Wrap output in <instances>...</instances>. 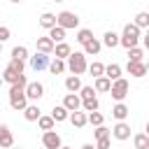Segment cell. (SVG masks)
<instances>
[{
    "mask_svg": "<svg viewBox=\"0 0 149 149\" xmlns=\"http://www.w3.org/2000/svg\"><path fill=\"white\" fill-rule=\"evenodd\" d=\"M54 123H56V121H54L51 116H42V114H40V119H37V126H40L42 130H54Z\"/></svg>",
    "mask_w": 149,
    "mask_h": 149,
    "instance_id": "30",
    "label": "cell"
},
{
    "mask_svg": "<svg viewBox=\"0 0 149 149\" xmlns=\"http://www.w3.org/2000/svg\"><path fill=\"white\" fill-rule=\"evenodd\" d=\"M42 144H44L47 149H58V147H61V135H58L56 130H44V133H42Z\"/></svg>",
    "mask_w": 149,
    "mask_h": 149,
    "instance_id": "9",
    "label": "cell"
},
{
    "mask_svg": "<svg viewBox=\"0 0 149 149\" xmlns=\"http://www.w3.org/2000/svg\"><path fill=\"white\" fill-rule=\"evenodd\" d=\"M5 40H9V28L0 26V42H5Z\"/></svg>",
    "mask_w": 149,
    "mask_h": 149,
    "instance_id": "40",
    "label": "cell"
},
{
    "mask_svg": "<svg viewBox=\"0 0 149 149\" xmlns=\"http://www.w3.org/2000/svg\"><path fill=\"white\" fill-rule=\"evenodd\" d=\"M56 26H61V28H65V30H70V28H77L79 26V16L74 14V12H61L58 16H56Z\"/></svg>",
    "mask_w": 149,
    "mask_h": 149,
    "instance_id": "6",
    "label": "cell"
},
{
    "mask_svg": "<svg viewBox=\"0 0 149 149\" xmlns=\"http://www.w3.org/2000/svg\"><path fill=\"white\" fill-rule=\"evenodd\" d=\"M12 58L26 61V58H28V49H26V47H14V49H12Z\"/></svg>",
    "mask_w": 149,
    "mask_h": 149,
    "instance_id": "34",
    "label": "cell"
},
{
    "mask_svg": "<svg viewBox=\"0 0 149 149\" xmlns=\"http://www.w3.org/2000/svg\"><path fill=\"white\" fill-rule=\"evenodd\" d=\"M23 93H26L28 100H40V98L44 95V86H42L40 81H28L26 88H23Z\"/></svg>",
    "mask_w": 149,
    "mask_h": 149,
    "instance_id": "7",
    "label": "cell"
},
{
    "mask_svg": "<svg viewBox=\"0 0 149 149\" xmlns=\"http://www.w3.org/2000/svg\"><path fill=\"white\" fill-rule=\"evenodd\" d=\"M14 144V137H12V130L7 126H0V147L2 149H9Z\"/></svg>",
    "mask_w": 149,
    "mask_h": 149,
    "instance_id": "13",
    "label": "cell"
},
{
    "mask_svg": "<svg viewBox=\"0 0 149 149\" xmlns=\"http://www.w3.org/2000/svg\"><path fill=\"white\" fill-rule=\"evenodd\" d=\"M126 70H128L133 77H144V74H147V65H144L142 61H128Z\"/></svg>",
    "mask_w": 149,
    "mask_h": 149,
    "instance_id": "11",
    "label": "cell"
},
{
    "mask_svg": "<svg viewBox=\"0 0 149 149\" xmlns=\"http://www.w3.org/2000/svg\"><path fill=\"white\" fill-rule=\"evenodd\" d=\"M135 26L142 30V28H147L149 26V12H140L137 16H135Z\"/></svg>",
    "mask_w": 149,
    "mask_h": 149,
    "instance_id": "31",
    "label": "cell"
},
{
    "mask_svg": "<svg viewBox=\"0 0 149 149\" xmlns=\"http://www.w3.org/2000/svg\"><path fill=\"white\" fill-rule=\"evenodd\" d=\"M81 149H95V147H93V144H84Z\"/></svg>",
    "mask_w": 149,
    "mask_h": 149,
    "instance_id": "41",
    "label": "cell"
},
{
    "mask_svg": "<svg viewBox=\"0 0 149 149\" xmlns=\"http://www.w3.org/2000/svg\"><path fill=\"white\" fill-rule=\"evenodd\" d=\"M0 51H2V42H0Z\"/></svg>",
    "mask_w": 149,
    "mask_h": 149,
    "instance_id": "45",
    "label": "cell"
},
{
    "mask_svg": "<svg viewBox=\"0 0 149 149\" xmlns=\"http://www.w3.org/2000/svg\"><path fill=\"white\" fill-rule=\"evenodd\" d=\"M100 49H102V44H100L95 37H91V40L84 44V56H95V54H100Z\"/></svg>",
    "mask_w": 149,
    "mask_h": 149,
    "instance_id": "14",
    "label": "cell"
},
{
    "mask_svg": "<svg viewBox=\"0 0 149 149\" xmlns=\"http://www.w3.org/2000/svg\"><path fill=\"white\" fill-rule=\"evenodd\" d=\"M81 107H84V112H95V109H98V98H86V100H81Z\"/></svg>",
    "mask_w": 149,
    "mask_h": 149,
    "instance_id": "33",
    "label": "cell"
},
{
    "mask_svg": "<svg viewBox=\"0 0 149 149\" xmlns=\"http://www.w3.org/2000/svg\"><path fill=\"white\" fill-rule=\"evenodd\" d=\"M116 102H123V98L128 95V81L123 79V77H119V79H114L112 81V86H109V91H107Z\"/></svg>",
    "mask_w": 149,
    "mask_h": 149,
    "instance_id": "5",
    "label": "cell"
},
{
    "mask_svg": "<svg viewBox=\"0 0 149 149\" xmlns=\"http://www.w3.org/2000/svg\"><path fill=\"white\" fill-rule=\"evenodd\" d=\"M142 56H144V51L140 47H130L128 49V61H142Z\"/></svg>",
    "mask_w": 149,
    "mask_h": 149,
    "instance_id": "35",
    "label": "cell"
},
{
    "mask_svg": "<svg viewBox=\"0 0 149 149\" xmlns=\"http://www.w3.org/2000/svg\"><path fill=\"white\" fill-rule=\"evenodd\" d=\"M128 112H130V109H128L123 102H116V105L112 107V116H114V119H119V121H123V119L128 116Z\"/></svg>",
    "mask_w": 149,
    "mask_h": 149,
    "instance_id": "23",
    "label": "cell"
},
{
    "mask_svg": "<svg viewBox=\"0 0 149 149\" xmlns=\"http://www.w3.org/2000/svg\"><path fill=\"white\" fill-rule=\"evenodd\" d=\"M102 121H105V116L95 109V112H88V116H86V123H91V126H102Z\"/></svg>",
    "mask_w": 149,
    "mask_h": 149,
    "instance_id": "29",
    "label": "cell"
},
{
    "mask_svg": "<svg viewBox=\"0 0 149 149\" xmlns=\"http://www.w3.org/2000/svg\"><path fill=\"white\" fill-rule=\"evenodd\" d=\"M109 135L123 142V140H128V137H130V126H128L126 121H119V123H116V126L109 130Z\"/></svg>",
    "mask_w": 149,
    "mask_h": 149,
    "instance_id": "10",
    "label": "cell"
},
{
    "mask_svg": "<svg viewBox=\"0 0 149 149\" xmlns=\"http://www.w3.org/2000/svg\"><path fill=\"white\" fill-rule=\"evenodd\" d=\"M133 144H135V149H149V137L144 133H137L133 137Z\"/></svg>",
    "mask_w": 149,
    "mask_h": 149,
    "instance_id": "28",
    "label": "cell"
},
{
    "mask_svg": "<svg viewBox=\"0 0 149 149\" xmlns=\"http://www.w3.org/2000/svg\"><path fill=\"white\" fill-rule=\"evenodd\" d=\"M91 37H93V33H91L88 28H81V30H77V37H74V40H77L79 44H86Z\"/></svg>",
    "mask_w": 149,
    "mask_h": 149,
    "instance_id": "32",
    "label": "cell"
},
{
    "mask_svg": "<svg viewBox=\"0 0 149 149\" xmlns=\"http://www.w3.org/2000/svg\"><path fill=\"white\" fill-rule=\"evenodd\" d=\"M30 68H33L35 72H42V70H47V68H49V54H42V51H37L35 56H30Z\"/></svg>",
    "mask_w": 149,
    "mask_h": 149,
    "instance_id": "8",
    "label": "cell"
},
{
    "mask_svg": "<svg viewBox=\"0 0 149 149\" xmlns=\"http://www.w3.org/2000/svg\"><path fill=\"white\" fill-rule=\"evenodd\" d=\"M40 26H42V28H47V30H49V28H54V26H56V14L44 12V14L40 16Z\"/></svg>",
    "mask_w": 149,
    "mask_h": 149,
    "instance_id": "24",
    "label": "cell"
},
{
    "mask_svg": "<svg viewBox=\"0 0 149 149\" xmlns=\"http://www.w3.org/2000/svg\"><path fill=\"white\" fill-rule=\"evenodd\" d=\"M49 70H51V74H61V72H65V61H63V58H54V61H49Z\"/></svg>",
    "mask_w": 149,
    "mask_h": 149,
    "instance_id": "26",
    "label": "cell"
},
{
    "mask_svg": "<svg viewBox=\"0 0 149 149\" xmlns=\"http://www.w3.org/2000/svg\"><path fill=\"white\" fill-rule=\"evenodd\" d=\"M54 2H63V0H54Z\"/></svg>",
    "mask_w": 149,
    "mask_h": 149,
    "instance_id": "46",
    "label": "cell"
},
{
    "mask_svg": "<svg viewBox=\"0 0 149 149\" xmlns=\"http://www.w3.org/2000/svg\"><path fill=\"white\" fill-rule=\"evenodd\" d=\"M100 44H105V47H109V49H114L116 44H119V35L114 33V30H107L105 33V37H102V42Z\"/></svg>",
    "mask_w": 149,
    "mask_h": 149,
    "instance_id": "25",
    "label": "cell"
},
{
    "mask_svg": "<svg viewBox=\"0 0 149 149\" xmlns=\"http://www.w3.org/2000/svg\"><path fill=\"white\" fill-rule=\"evenodd\" d=\"M68 119L72 121V126H74V128H84V126H86V114H84V112H79V109H74Z\"/></svg>",
    "mask_w": 149,
    "mask_h": 149,
    "instance_id": "18",
    "label": "cell"
},
{
    "mask_svg": "<svg viewBox=\"0 0 149 149\" xmlns=\"http://www.w3.org/2000/svg\"><path fill=\"white\" fill-rule=\"evenodd\" d=\"M109 81H114V79H119L121 77V65H116V63H112V65H107L105 68V72H102Z\"/></svg>",
    "mask_w": 149,
    "mask_h": 149,
    "instance_id": "22",
    "label": "cell"
},
{
    "mask_svg": "<svg viewBox=\"0 0 149 149\" xmlns=\"http://www.w3.org/2000/svg\"><path fill=\"white\" fill-rule=\"evenodd\" d=\"M21 112H23L26 121H37V119H40V107H37V105H26Z\"/></svg>",
    "mask_w": 149,
    "mask_h": 149,
    "instance_id": "17",
    "label": "cell"
},
{
    "mask_svg": "<svg viewBox=\"0 0 149 149\" xmlns=\"http://www.w3.org/2000/svg\"><path fill=\"white\" fill-rule=\"evenodd\" d=\"M137 40H140V28L135 23H126L123 26V35L119 37V44L130 49V47H137Z\"/></svg>",
    "mask_w": 149,
    "mask_h": 149,
    "instance_id": "3",
    "label": "cell"
},
{
    "mask_svg": "<svg viewBox=\"0 0 149 149\" xmlns=\"http://www.w3.org/2000/svg\"><path fill=\"white\" fill-rule=\"evenodd\" d=\"M100 137H109V128H105V126H95V140H100Z\"/></svg>",
    "mask_w": 149,
    "mask_h": 149,
    "instance_id": "38",
    "label": "cell"
},
{
    "mask_svg": "<svg viewBox=\"0 0 149 149\" xmlns=\"http://www.w3.org/2000/svg\"><path fill=\"white\" fill-rule=\"evenodd\" d=\"M77 93H79V98H81V100H86V98H95V91H93V86H81Z\"/></svg>",
    "mask_w": 149,
    "mask_h": 149,
    "instance_id": "37",
    "label": "cell"
},
{
    "mask_svg": "<svg viewBox=\"0 0 149 149\" xmlns=\"http://www.w3.org/2000/svg\"><path fill=\"white\" fill-rule=\"evenodd\" d=\"M49 40L56 44V42H63L65 40V28H61V26H54V28H49Z\"/></svg>",
    "mask_w": 149,
    "mask_h": 149,
    "instance_id": "19",
    "label": "cell"
},
{
    "mask_svg": "<svg viewBox=\"0 0 149 149\" xmlns=\"http://www.w3.org/2000/svg\"><path fill=\"white\" fill-rule=\"evenodd\" d=\"M65 70H70L72 74H84L86 72V56H84V51H70Z\"/></svg>",
    "mask_w": 149,
    "mask_h": 149,
    "instance_id": "2",
    "label": "cell"
},
{
    "mask_svg": "<svg viewBox=\"0 0 149 149\" xmlns=\"http://www.w3.org/2000/svg\"><path fill=\"white\" fill-rule=\"evenodd\" d=\"M23 74V61H19V58H12L9 63H7V68H5V72L0 74L2 77V81H9V84H14L19 77Z\"/></svg>",
    "mask_w": 149,
    "mask_h": 149,
    "instance_id": "4",
    "label": "cell"
},
{
    "mask_svg": "<svg viewBox=\"0 0 149 149\" xmlns=\"http://www.w3.org/2000/svg\"><path fill=\"white\" fill-rule=\"evenodd\" d=\"M109 86H112V81H109L105 74H100V77H95L93 91H95V93H107V91H109Z\"/></svg>",
    "mask_w": 149,
    "mask_h": 149,
    "instance_id": "15",
    "label": "cell"
},
{
    "mask_svg": "<svg viewBox=\"0 0 149 149\" xmlns=\"http://www.w3.org/2000/svg\"><path fill=\"white\" fill-rule=\"evenodd\" d=\"M0 86H2V77H0Z\"/></svg>",
    "mask_w": 149,
    "mask_h": 149,
    "instance_id": "44",
    "label": "cell"
},
{
    "mask_svg": "<svg viewBox=\"0 0 149 149\" xmlns=\"http://www.w3.org/2000/svg\"><path fill=\"white\" fill-rule=\"evenodd\" d=\"M54 51H56V58H63V61H65V58L70 56V44H68V42H56V44H54Z\"/></svg>",
    "mask_w": 149,
    "mask_h": 149,
    "instance_id": "21",
    "label": "cell"
},
{
    "mask_svg": "<svg viewBox=\"0 0 149 149\" xmlns=\"http://www.w3.org/2000/svg\"><path fill=\"white\" fill-rule=\"evenodd\" d=\"M37 51H42V54H51L54 51V42L49 40V35L47 37H37Z\"/></svg>",
    "mask_w": 149,
    "mask_h": 149,
    "instance_id": "20",
    "label": "cell"
},
{
    "mask_svg": "<svg viewBox=\"0 0 149 149\" xmlns=\"http://www.w3.org/2000/svg\"><path fill=\"white\" fill-rule=\"evenodd\" d=\"M63 107H65L68 112H74V109L81 107V98H79L77 93H68V95L63 98Z\"/></svg>",
    "mask_w": 149,
    "mask_h": 149,
    "instance_id": "12",
    "label": "cell"
},
{
    "mask_svg": "<svg viewBox=\"0 0 149 149\" xmlns=\"http://www.w3.org/2000/svg\"><path fill=\"white\" fill-rule=\"evenodd\" d=\"M58 149H70V147H63V144H61V147H58Z\"/></svg>",
    "mask_w": 149,
    "mask_h": 149,
    "instance_id": "42",
    "label": "cell"
},
{
    "mask_svg": "<svg viewBox=\"0 0 149 149\" xmlns=\"http://www.w3.org/2000/svg\"><path fill=\"white\" fill-rule=\"evenodd\" d=\"M68 116H70V112H68L63 105H56L54 112H51V119H54V121H65Z\"/></svg>",
    "mask_w": 149,
    "mask_h": 149,
    "instance_id": "27",
    "label": "cell"
},
{
    "mask_svg": "<svg viewBox=\"0 0 149 149\" xmlns=\"http://www.w3.org/2000/svg\"><path fill=\"white\" fill-rule=\"evenodd\" d=\"M65 88H68L70 93H77V91L81 88V79H79V74H70V77L65 79Z\"/></svg>",
    "mask_w": 149,
    "mask_h": 149,
    "instance_id": "16",
    "label": "cell"
},
{
    "mask_svg": "<svg viewBox=\"0 0 149 149\" xmlns=\"http://www.w3.org/2000/svg\"><path fill=\"white\" fill-rule=\"evenodd\" d=\"M9 2H21V0H9Z\"/></svg>",
    "mask_w": 149,
    "mask_h": 149,
    "instance_id": "43",
    "label": "cell"
},
{
    "mask_svg": "<svg viewBox=\"0 0 149 149\" xmlns=\"http://www.w3.org/2000/svg\"><path fill=\"white\" fill-rule=\"evenodd\" d=\"M86 70H88L93 77H100V74L105 72V65H102V63H91V65H86Z\"/></svg>",
    "mask_w": 149,
    "mask_h": 149,
    "instance_id": "36",
    "label": "cell"
},
{
    "mask_svg": "<svg viewBox=\"0 0 149 149\" xmlns=\"http://www.w3.org/2000/svg\"><path fill=\"white\" fill-rule=\"evenodd\" d=\"M109 144H112V142H109V137H100V140H98V144H95V149H109Z\"/></svg>",
    "mask_w": 149,
    "mask_h": 149,
    "instance_id": "39",
    "label": "cell"
},
{
    "mask_svg": "<svg viewBox=\"0 0 149 149\" xmlns=\"http://www.w3.org/2000/svg\"><path fill=\"white\" fill-rule=\"evenodd\" d=\"M26 84H28V79H26V74H21V77L9 86V105H12V109H16V112H21V109L28 105V98H26V93H23Z\"/></svg>",
    "mask_w": 149,
    "mask_h": 149,
    "instance_id": "1",
    "label": "cell"
}]
</instances>
